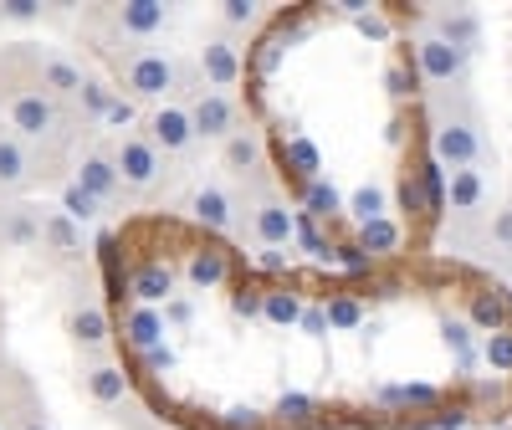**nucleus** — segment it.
Here are the masks:
<instances>
[{
    "instance_id": "c03bdc74",
    "label": "nucleus",
    "mask_w": 512,
    "mask_h": 430,
    "mask_svg": "<svg viewBox=\"0 0 512 430\" xmlns=\"http://www.w3.org/2000/svg\"><path fill=\"white\" fill-rule=\"evenodd\" d=\"M256 425H262L256 410H226V430H256Z\"/></svg>"
},
{
    "instance_id": "412c9836",
    "label": "nucleus",
    "mask_w": 512,
    "mask_h": 430,
    "mask_svg": "<svg viewBox=\"0 0 512 430\" xmlns=\"http://www.w3.org/2000/svg\"><path fill=\"white\" fill-rule=\"evenodd\" d=\"M0 246H11V251L41 246V210H31V205L0 210Z\"/></svg>"
},
{
    "instance_id": "de8ad7c7",
    "label": "nucleus",
    "mask_w": 512,
    "mask_h": 430,
    "mask_svg": "<svg viewBox=\"0 0 512 430\" xmlns=\"http://www.w3.org/2000/svg\"><path fill=\"white\" fill-rule=\"evenodd\" d=\"M144 364H149V369H169V364H175V354H169L164 343H159V349H149V354H144Z\"/></svg>"
},
{
    "instance_id": "2eb2a0df",
    "label": "nucleus",
    "mask_w": 512,
    "mask_h": 430,
    "mask_svg": "<svg viewBox=\"0 0 512 430\" xmlns=\"http://www.w3.org/2000/svg\"><path fill=\"white\" fill-rule=\"evenodd\" d=\"M36 175V154L16 134H0V195H21L26 185H36Z\"/></svg>"
},
{
    "instance_id": "a18cd8bd",
    "label": "nucleus",
    "mask_w": 512,
    "mask_h": 430,
    "mask_svg": "<svg viewBox=\"0 0 512 430\" xmlns=\"http://www.w3.org/2000/svg\"><path fill=\"white\" fill-rule=\"evenodd\" d=\"M297 328H303V333H328V318H323V308H303V323H297Z\"/></svg>"
},
{
    "instance_id": "1a4fd4ad",
    "label": "nucleus",
    "mask_w": 512,
    "mask_h": 430,
    "mask_svg": "<svg viewBox=\"0 0 512 430\" xmlns=\"http://www.w3.org/2000/svg\"><path fill=\"white\" fill-rule=\"evenodd\" d=\"M190 123H195V139L226 144L246 118H241V108H236L231 93H210V88H205V93H195V103H190Z\"/></svg>"
},
{
    "instance_id": "4c0bfd02",
    "label": "nucleus",
    "mask_w": 512,
    "mask_h": 430,
    "mask_svg": "<svg viewBox=\"0 0 512 430\" xmlns=\"http://www.w3.org/2000/svg\"><path fill=\"white\" fill-rule=\"evenodd\" d=\"M287 159L297 164V175H303V185H308V180H318V149H313L308 139H292V144H287Z\"/></svg>"
},
{
    "instance_id": "0eeeda50",
    "label": "nucleus",
    "mask_w": 512,
    "mask_h": 430,
    "mask_svg": "<svg viewBox=\"0 0 512 430\" xmlns=\"http://www.w3.org/2000/svg\"><path fill=\"white\" fill-rule=\"evenodd\" d=\"M144 139L159 149V159H185V154L200 144L185 103H164V108H154L149 123H144Z\"/></svg>"
},
{
    "instance_id": "9b49d317",
    "label": "nucleus",
    "mask_w": 512,
    "mask_h": 430,
    "mask_svg": "<svg viewBox=\"0 0 512 430\" xmlns=\"http://www.w3.org/2000/svg\"><path fill=\"white\" fill-rule=\"evenodd\" d=\"M82 390H88L93 405L113 410V405H123L128 395H134V379H128V369L118 359L98 354V359H82Z\"/></svg>"
},
{
    "instance_id": "79ce46f5",
    "label": "nucleus",
    "mask_w": 512,
    "mask_h": 430,
    "mask_svg": "<svg viewBox=\"0 0 512 430\" xmlns=\"http://www.w3.org/2000/svg\"><path fill=\"white\" fill-rule=\"evenodd\" d=\"M241 318H262V292H236V303H231Z\"/></svg>"
},
{
    "instance_id": "a878e982",
    "label": "nucleus",
    "mask_w": 512,
    "mask_h": 430,
    "mask_svg": "<svg viewBox=\"0 0 512 430\" xmlns=\"http://www.w3.org/2000/svg\"><path fill=\"white\" fill-rule=\"evenodd\" d=\"M72 103L82 108V118L103 123V118L113 113V103H118V88H113V82H103V77H93V72H88V82H82V93H77Z\"/></svg>"
},
{
    "instance_id": "aec40b11",
    "label": "nucleus",
    "mask_w": 512,
    "mask_h": 430,
    "mask_svg": "<svg viewBox=\"0 0 512 430\" xmlns=\"http://www.w3.org/2000/svg\"><path fill=\"white\" fill-rule=\"evenodd\" d=\"M41 251H52L57 262H77L82 256V226L62 210H47L41 215Z\"/></svg>"
},
{
    "instance_id": "8fccbe9b",
    "label": "nucleus",
    "mask_w": 512,
    "mask_h": 430,
    "mask_svg": "<svg viewBox=\"0 0 512 430\" xmlns=\"http://www.w3.org/2000/svg\"><path fill=\"white\" fill-rule=\"evenodd\" d=\"M262 267L267 272H282L287 267V251H262Z\"/></svg>"
},
{
    "instance_id": "a19ab883",
    "label": "nucleus",
    "mask_w": 512,
    "mask_h": 430,
    "mask_svg": "<svg viewBox=\"0 0 512 430\" xmlns=\"http://www.w3.org/2000/svg\"><path fill=\"white\" fill-rule=\"evenodd\" d=\"M354 26H359V31H364L369 41H390V21H384V16H379L374 6H369L364 16H354Z\"/></svg>"
},
{
    "instance_id": "c9c22d12",
    "label": "nucleus",
    "mask_w": 512,
    "mask_h": 430,
    "mask_svg": "<svg viewBox=\"0 0 512 430\" xmlns=\"http://www.w3.org/2000/svg\"><path fill=\"white\" fill-rule=\"evenodd\" d=\"M256 16H262L256 0H221V26L226 31H246V26H256Z\"/></svg>"
},
{
    "instance_id": "423d86ee",
    "label": "nucleus",
    "mask_w": 512,
    "mask_h": 430,
    "mask_svg": "<svg viewBox=\"0 0 512 430\" xmlns=\"http://www.w3.org/2000/svg\"><path fill=\"white\" fill-rule=\"evenodd\" d=\"M113 169H118L123 190L144 195V190H154V180H159L164 159H159V149L144 139V128H139V134H123V139L113 144Z\"/></svg>"
},
{
    "instance_id": "a211bd4d",
    "label": "nucleus",
    "mask_w": 512,
    "mask_h": 430,
    "mask_svg": "<svg viewBox=\"0 0 512 430\" xmlns=\"http://www.w3.org/2000/svg\"><path fill=\"white\" fill-rule=\"evenodd\" d=\"M82 82H88V72H82V62H72V57H41V67H36V88L52 93L57 103L77 98Z\"/></svg>"
},
{
    "instance_id": "f03ea898",
    "label": "nucleus",
    "mask_w": 512,
    "mask_h": 430,
    "mask_svg": "<svg viewBox=\"0 0 512 430\" xmlns=\"http://www.w3.org/2000/svg\"><path fill=\"white\" fill-rule=\"evenodd\" d=\"M180 88V57L164 47H128L118 57V98L128 103H159Z\"/></svg>"
},
{
    "instance_id": "393cba45",
    "label": "nucleus",
    "mask_w": 512,
    "mask_h": 430,
    "mask_svg": "<svg viewBox=\"0 0 512 430\" xmlns=\"http://www.w3.org/2000/svg\"><path fill=\"white\" fill-rule=\"evenodd\" d=\"M400 241H405V231L390 221V215H379V221L359 226V251L369 256V262H379V256H395V251H400Z\"/></svg>"
},
{
    "instance_id": "7c9ffc66",
    "label": "nucleus",
    "mask_w": 512,
    "mask_h": 430,
    "mask_svg": "<svg viewBox=\"0 0 512 430\" xmlns=\"http://www.w3.org/2000/svg\"><path fill=\"white\" fill-rule=\"evenodd\" d=\"M384 205H390V195H384V185H374V180H369V185H359V190H354V195L344 200V210L354 215L359 226L379 221V215H384Z\"/></svg>"
},
{
    "instance_id": "ddd939ff",
    "label": "nucleus",
    "mask_w": 512,
    "mask_h": 430,
    "mask_svg": "<svg viewBox=\"0 0 512 430\" xmlns=\"http://www.w3.org/2000/svg\"><path fill=\"white\" fill-rule=\"evenodd\" d=\"M190 215L195 226H205V236H236V200L221 185H200L190 195Z\"/></svg>"
},
{
    "instance_id": "f8f14e48",
    "label": "nucleus",
    "mask_w": 512,
    "mask_h": 430,
    "mask_svg": "<svg viewBox=\"0 0 512 430\" xmlns=\"http://www.w3.org/2000/svg\"><path fill=\"white\" fill-rule=\"evenodd\" d=\"M262 159H267V149H262V128L246 118L236 134L221 144V169H226V175H236V180H256V175H262Z\"/></svg>"
},
{
    "instance_id": "4be33fe9",
    "label": "nucleus",
    "mask_w": 512,
    "mask_h": 430,
    "mask_svg": "<svg viewBox=\"0 0 512 430\" xmlns=\"http://www.w3.org/2000/svg\"><path fill=\"white\" fill-rule=\"evenodd\" d=\"M128 292L139 297V308L169 303V297H175V272H169L164 262H144V267L134 272V282H128Z\"/></svg>"
},
{
    "instance_id": "c756f323",
    "label": "nucleus",
    "mask_w": 512,
    "mask_h": 430,
    "mask_svg": "<svg viewBox=\"0 0 512 430\" xmlns=\"http://www.w3.org/2000/svg\"><path fill=\"white\" fill-rule=\"evenodd\" d=\"M323 318H328V333H354V328H364V303L349 292H338L323 303Z\"/></svg>"
},
{
    "instance_id": "b1692460",
    "label": "nucleus",
    "mask_w": 512,
    "mask_h": 430,
    "mask_svg": "<svg viewBox=\"0 0 512 430\" xmlns=\"http://www.w3.org/2000/svg\"><path fill=\"white\" fill-rule=\"evenodd\" d=\"M472 328H477V333H502V328H512V297H507V292H477V297H472Z\"/></svg>"
},
{
    "instance_id": "dca6fc26",
    "label": "nucleus",
    "mask_w": 512,
    "mask_h": 430,
    "mask_svg": "<svg viewBox=\"0 0 512 430\" xmlns=\"http://www.w3.org/2000/svg\"><path fill=\"white\" fill-rule=\"evenodd\" d=\"M67 333H72V343H77L82 354L98 359L108 349V338H113V323H108V313L98 303H77L72 318H67Z\"/></svg>"
},
{
    "instance_id": "f704fd0d",
    "label": "nucleus",
    "mask_w": 512,
    "mask_h": 430,
    "mask_svg": "<svg viewBox=\"0 0 512 430\" xmlns=\"http://www.w3.org/2000/svg\"><path fill=\"white\" fill-rule=\"evenodd\" d=\"M98 210H103V205H98V200H93L88 190H77V185H67V190H62V215H72L77 226L98 221Z\"/></svg>"
},
{
    "instance_id": "ea45409f",
    "label": "nucleus",
    "mask_w": 512,
    "mask_h": 430,
    "mask_svg": "<svg viewBox=\"0 0 512 430\" xmlns=\"http://www.w3.org/2000/svg\"><path fill=\"white\" fill-rule=\"evenodd\" d=\"M313 410H318V405H313L308 395H282V400H277V415H282V420H308Z\"/></svg>"
},
{
    "instance_id": "5701e85b",
    "label": "nucleus",
    "mask_w": 512,
    "mask_h": 430,
    "mask_svg": "<svg viewBox=\"0 0 512 430\" xmlns=\"http://www.w3.org/2000/svg\"><path fill=\"white\" fill-rule=\"evenodd\" d=\"M164 313L159 308H134L123 318V338H128V349H139V354H149V349H159L164 343Z\"/></svg>"
},
{
    "instance_id": "7ed1b4c3",
    "label": "nucleus",
    "mask_w": 512,
    "mask_h": 430,
    "mask_svg": "<svg viewBox=\"0 0 512 430\" xmlns=\"http://www.w3.org/2000/svg\"><path fill=\"white\" fill-rule=\"evenodd\" d=\"M231 200H236V236H251L256 246H267V251H277V246H287L297 236V215H292L282 190L256 185V190L231 195Z\"/></svg>"
},
{
    "instance_id": "f3484780",
    "label": "nucleus",
    "mask_w": 512,
    "mask_h": 430,
    "mask_svg": "<svg viewBox=\"0 0 512 430\" xmlns=\"http://www.w3.org/2000/svg\"><path fill=\"white\" fill-rule=\"evenodd\" d=\"M487 200V180H482V169H451V180H446V205L456 221L472 226L477 221V210Z\"/></svg>"
},
{
    "instance_id": "c85d7f7f",
    "label": "nucleus",
    "mask_w": 512,
    "mask_h": 430,
    "mask_svg": "<svg viewBox=\"0 0 512 430\" xmlns=\"http://www.w3.org/2000/svg\"><path fill=\"white\" fill-rule=\"evenodd\" d=\"M231 277V262H226V251H216V246H205V251H195L190 256V282L205 292V287H221Z\"/></svg>"
},
{
    "instance_id": "2f4dec72",
    "label": "nucleus",
    "mask_w": 512,
    "mask_h": 430,
    "mask_svg": "<svg viewBox=\"0 0 512 430\" xmlns=\"http://www.w3.org/2000/svg\"><path fill=\"white\" fill-rule=\"evenodd\" d=\"M303 210H308V215H318V221H328V215L344 210V200H338V190L318 175V180H308V185H303Z\"/></svg>"
},
{
    "instance_id": "e433bc0d",
    "label": "nucleus",
    "mask_w": 512,
    "mask_h": 430,
    "mask_svg": "<svg viewBox=\"0 0 512 430\" xmlns=\"http://www.w3.org/2000/svg\"><path fill=\"white\" fill-rule=\"evenodd\" d=\"M384 405H436V390L431 384H395V390H384Z\"/></svg>"
},
{
    "instance_id": "6ab92c4d",
    "label": "nucleus",
    "mask_w": 512,
    "mask_h": 430,
    "mask_svg": "<svg viewBox=\"0 0 512 430\" xmlns=\"http://www.w3.org/2000/svg\"><path fill=\"white\" fill-rule=\"evenodd\" d=\"M425 31L441 36V41H451V47L466 52V57H472V52H477V41H482V21H477V11H436L431 21H425Z\"/></svg>"
},
{
    "instance_id": "f257e3e1",
    "label": "nucleus",
    "mask_w": 512,
    "mask_h": 430,
    "mask_svg": "<svg viewBox=\"0 0 512 430\" xmlns=\"http://www.w3.org/2000/svg\"><path fill=\"white\" fill-rule=\"evenodd\" d=\"M431 159L441 169H477L487 159L482 113L456 93H441L431 103Z\"/></svg>"
},
{
    "instance_id": "473e14b6",
    "label": "nucleus",
    "mask_w": 512,
    "mask_h": 430,
    "mask_svg": "<svg viewBox=\"0 0 512 430\" xmlns=\"http://www.w3.org/2000/svg\"><path fill=\"white\" fill-rule=\"evenodd\" d=\"M441 333H446V343H451V354L461 359V369H472V364H477V343H472L477 328H472V323H461V318H446Z\"/></svg>"
},
{
    "instance_id": "cd10ccee",
    "label": "nucleus",
    "mask_w": 512,
    "mask_h": 430,
    "mask_svg": "<svg viewBox=\"0 0 512 430\" xmlns=\"http://www.w3.org/2000/svg\"><path fill=\"white\" fill-rule=\"evenodd\" d=\"M262 318H267V323H277V328H297V323H303V297L287 292V287L262 292Z\"/></svg>"
},
{
    "instance_id": "20e7f679",
    "label": "nucleus",
    "mask_w": 512,
    "mask_h": 430,
    "mask_svg": "<svg viewBox=\"0 0 512 430\" xmlns=\"http://www.w3.org/2000/svg\"><path fill=\"white\" fill-rule=\"evenodd\" d=\"M6 113H11V134H16L26 149H31V144L62 149V144H67V134H72L67 108H62L52 93H41L36 82H31V88H16V93H11Z\"/></svg>"
},
{
    "instance_id": "6e6552de",
    "label": "nucleus",
    "mask_w": 512,
    "mask_h": 430,
    "mask_svg": "<svg viewBox=\"0 0 512 430\" xmlns=\"http://www.w3.org/2000/svg\"><path fill=\"white\" fill-rule=\"evenodd\" d=\"M108 26H113V36L149 41V36L175 26V6H164V0H123V6L108 11Z\"/></svg>"
},
{
    "instance_id": "09e8293b",
    "label": "nucleus",
    "mask_w": 512,
    "mask_h": 430,
    "mask_svg": "<svg viewBox=\"0 0 512 430\" xmlns=\"http://www.w3.org/2000/svg\"><path fill=\"white\" fill-rule=\"evenodd\" d=\"M128 118H134V103H128V98H118V103H113V113H108L103 123H128Z\"/></svg>"
},
{
    "instance_id": "bb28decb",
    "label": "nucleus",
    "mask_w": 512,
    "mask_h": 430,
    "mask_svg": "<svg viewBox=\"0 0 512 430\" xmlns=\"http://www.w3.org/2000/svg\"><path fill=\"white\" fill-rule=\"evenodd\" d=\"M415 190H420V210H425V215H441V210H446V169H441L436 159H425V164L415 169Z\"/></svg>"
},
{
    "instance_id": "72a5a7b5",
    "label": "nucleus",
    "mask_w": 512,
    "mask_h": 430,
    "mask_svg": "<svg viewBox=\"0 0 512 430\" xmlns=\"http://www.w3.org/2000/svg\"><path fill=\"white\" fill-rule=\"evenodd\" d=\"M482 359H487V369H492V374H512V328H502V333H487V338H482Z\"/></svg>"
},
{
    "instance_id": "58836bf2",
    "label": "nucleus",
    "mask_w": 512,
    "mask_h": 430,
    "mask_svg": "<svg viewBox=\"0 0 512 430\" xmlns=\"http://www.w3.org/2000/svg\"><path fill=\"white\" fill-rule=\"evenodd\" d=\"M41 11H47L41 0H0V16L6 21H41Z\"/></svg>"
},
{
    "instance_id": "9d476101",
    "label": "nucleus",
    "mask_w": 512,
    "mask_h": 430,
    "mask_svg": "<svg viewBox=\"0 0 512 430\" xmlns=\"http://www.w3.org/2000/svg\"><path fill=\"white\" fill-rule=\"evenodd\" d=\"M195 67H200L210 93H231L236 82H241V52H236V41L226 31L221 36H205V47L195 52Z\"/></svg>"
},
{
    "instance_id": "37998d69",
    "label": "nucleus",
    "mask_w": 512,
    "mask_h": 430,
    "mask_svg": "<svg viewBox=\"0 0 512 430\" xmlns=\"http://www.w3.org/2000/svg\"><path fill=\"white\" fill-rule=\"evenodd\" d=\"M487 241H492V246H512V210L497 215V226L487 231Z\"/></svg>"
},
{
    "instance_id": "49530a36",
    "label": "nucleus",
    "mask_w": 512,
    "mask_h": 430,
    "mask_svg": "<svg viewBox=\"0 0 512 430\" xmlns=\"http://www.w3.org/2000/svg\"><path fill=\"white\" fill-rule=\"evenodd\" d=\"M384 82H390V98H405L410 93V67H390V77H384Z\"/></svg>"
},
{
    "instance_id": "39448f33",
    "label": "nucleus",
    "mask_w": 512,
    "mask_h": 430,
    "mask_svg": "<svg viewBox=\"0 0 512 430\" xmlns=\"http://www.w3.org/2000/svg\"><path fill=\"white\" fill-rule=\"evenodd\" d=\"M466 67H472V57L456 52L451 41H441V36H431V31H420V36H415V72L431 82L436 93L461 88V82H466Z\"/></svg>"
},
{
    "instance_id": "4468645a",
    "label": "nucleus",
    "mask_w": 512,
    "mask_h": 430,
    "mask_svg": "<svg viewBox=\"0 0 512 430\" xmlns=\"http://www.w3.org/2000/svg\"><path fill=\"white\" fill-rule=\"evenodd\" d=\"M72 185H77V190H88L98 205H113V200L123 195V180H118V169H113V154H103V149L82 154L77 180H72Z\"/></svg>"
},
{
    "instance_id": "3c124183",
    "label": "nucleus",
    "mask_w": 512,
    "mask_h": 430,
    "mask_svg": "<svg viewBox=\"0 0 512 430\" xmlns=\"http://www.w3.org/2000/svg\"><path fill=\"white\" fill-rule=\"evenodd\" d=\"M21 430H47V425H36V420H26V425H21Z\"/></svg>"
}]
</instances>
